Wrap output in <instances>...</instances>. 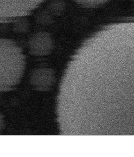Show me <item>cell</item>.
Returning a JSON list of instances; mask_svg holds the SVG:
<instances>
[{
  "mask_svg": "<svg viewBox=\"0 0 134 157\" xmlns=\"http://www.w3.org/2000/svg\"><path fill=\"white\" fill-rule=\"evenodd\" d=\"M25 66L21 47L11 40L0 38V91L19 83Z\"/></svg>",
  "mask_w": 134,
  "mask_h": 157,
  "instance_id": "cell-1",
  "label": "cell"
},
{
  "mask_svg": "<svg viewBox=\"0 0 134 157\" xmlns=\"http://www.w3.org/2000/svg\"><path fill=\"white\" fill-rule=\"evenodd\" d=\"M45 0H0V20L16 19L28 15Z\"/></svg>",
  "mask_w": 134,
  "mask_h": 157,
  "instance_id": "cell-2",
  "label": "cell"
},
{
  "mask_svg": "<svg viewBox=\"0 0 134 157\" xmlns=\"http://www.w3.org/2000/svg\"><path fill=\"white\" fill-rule=\"evenodd\" d=\"M28 47L30 53L33 56H47L53 49V41L49 33H37L30 38Z\"/></svg>",
  "mask_w": 134,
  "mask_h": 157,
  "instance_id": "cell-3",
  "label": "cell"
},
{
  "mask_svg": "<svg viewBox=\"0 0 134 157\" xmlns=\"http://www.w3.org/2000/svg\"><path fill=\"white\" fill-rule=\"evenodd\" d=\"M31 82L35 87L46 88L52 85L54 81L53 71L47 68L35 69L31 75Z\"/></svg>",
  "mask_w": 134,
  "mask_h": 157,
  "instance_id": "cell-4",
  "label": "cell"
},
{
  "mask_svg": "<svg viewBox=\"0 0 134 157\" xmlns=\"http://www.w3.org/2000/svg\"><path fill=\"white\" fill-rule=\"evenodd\" d=\"M79 5L86 7H95L96 6L103 5L109 0H73Z\"/></svg>",
  "mask_w": 134,
  "mask_h": 157,
  "instance_id": "cell-5",
  "label": "cell"
},
{
  "mask_svg": "<svg viewBox=\"0 0 134 157\" xmlns=\"http://www.w3.org/2000/svg\"><path fill=\"white\" fill-rule=\"evenodd\" d=\"M5 122L4 118L3 116L0 114V131H2L3 128H5Z\"/></svg>",
  "mask_w": 134,
  "mask_h": 157,
  "instance_id": "cell-6",
  "label": "cell"
}]
</instances>
